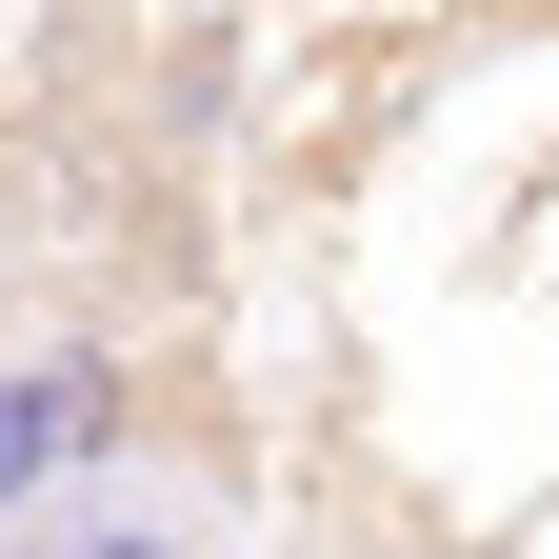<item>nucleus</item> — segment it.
Wrapping results in <instances>:
<instances>
[{"label":"nucleus","mask_w":559,"mask_h":559,"mask_svg":"<svg viewBox=\"0 0 559 559\" xmlns=\"http://www.w3.org/2000/svg\"><path fill=\"white\" fill-rule=\"evenodd\" d=\"M0 559H221V520H200V500H60V520H21Z\"/></svg>","instance_id":"obj_2"},{"label":"nucleus","mask_w":559,"mask_h":559,"mask_svg":"<svg viewBox=\"0 0 559 559\" xmlns=\"http://www.w3.org/2000/svg\"><path fill=\"white\" fill-rule=\"evenodd\" d=\"M100 440H120V360L100 340H40V360H0V539L100 500Z\"/></svg>","instance_id":"obj_1"}]
</instances>
